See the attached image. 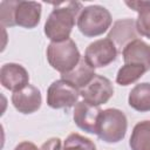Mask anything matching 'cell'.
<instances>
[{"label": "cell", "instance_id": "7", "mask_svg": "<svg viewBox=\"0 0 150 150\" xmlns=\"http://www.w3.org/2000/svg\"><path fill=\"white\" fill-rule=\"evenodd\" d=\"M80 95L83 101L100 107L107 103L114 95V87L109 79L102 75H95L94 79L82 89H80Z\"/></svg>", "mask_w": 150, "mask_h": 150}, {"label": "cell", "instance_id": "18", "mask_svg": "<svg viewBox=\"0 0 150 150\" xmlns=\"http://www.w3.org/2000/svg\"><path fill=\"white\" fill-rule=\"evenodd\" d=\"M148 70L145 67L141 64H135V63H124L116 75V82L120 86H129L134 82H136L138 79L143 76L144 73Z\"/></svg>", "mask_w": 150, "mask_h": 150}, {"label": "cell", "instance_id": "20", "mask_svg": "<svg viewBox=\"0 0 150 150\" xmlns=\"http://www.w3.org/2000/svg\"><path fill=\"white\" fill-rule=\"evenodd\" d=\"M18 1L15 0H4L0 2V21L2 27L16 26L14 21V11Z\"/></svg>", "mask_w": 150, "mask_h": 150}, {"label": "cell", "instance_id": "21", "mask_svg": "<svg viewBox=\"0 0 150 150\" xmlns=\"http://www.w3.org/2000/svg\"><path fill=\"white\" fill-rule=\"evenodd\" d=\"M40 150H62L61 139L59 137H52L41 145Z\"/></svg>", "mask_w": 150, "mask_h": 150}, {"label": "cell", "instance_id": "5", "mask_svg": "<svg viewBox=\"0 0 150 150\" xmlns=\"http://www.w3.org/2000/svg\"><path fill=\"white\" fill-rule=\"evenodd\" d=\"M80 89L61 79L54 81L47 89V104L53 109L70 108L77 103Z\"/></svg>", "mask_w": 150, "mask_h": 150}, {"label": "cell", "instance_id": "9", "mask_svg": "<svg viewBox=\"0 0 150 150\" xmlns=\"http://www.w3.org/2000/svg\"><path fill=\"white\" fill-rule=\"evenodd\" d=\"M0 82L4 88L15 93L29 84V74L19 63H5L0 69Z\"/></svg>", "mask_w": 150, "mask_h": 150}, {"label": "cell", "instance_id": "22", "mask_svg": "<svg viewBox=\"0 0 150 150\" xmlns=\"http://www.w3.org/2000/svg\"><path fill=\"white\" fill-rule=\"evenodd\" d=\"M14 150H40V149H38V146L34 143L28 142V141H23V142L19 143Z\"/></svg>", "mask_w": 150, "mask_h": 150}, {"label": "cell", "instance_id": "16", "mask_svg": "<svg viewBox=\"0 0 150 150\" xmlns=\"http://www.w3.org/2000/svg\"><path fill=\"white\" fill-rule=\"evenodd\" d=\"M125 5L138 13L136 20L138 34L150 39V1H125Z\"/></svg>", "mask_w": 150, "mask_h": 150}, {"label": "cell", "instance_id": "17", "mask_svg": "<svg viewBox=\"0 0 150 150\" xmlns=\"http://www.w3.org/2000/svg\"><path fill=\"white\" fill-rule=\"evenodd\" d=\"M129 145L131 150H150V121L138 122L134 127Z\"/></svg>", "mask_w": 150, "mask_h": 150}, {"label": "cell", "instance_id": "19", "mask_svg": "<svg viewBox=\"0 0 150 150\" xmlns=\"http://www.w3.org/2000/svg\"><path fill=\"white\" fill-rule=\"evenodd\" d=\"M63 150H96V146L91 139L73 132L64 139Z\"/></svg>", "mask_w": 150, "mask_h": 150}, {"label": "cell", "instance_id": "14", "mask_svg": "<svg viewBox=\"0 0 150 150\" xmlns=\"http://www.w3.org/2000/svg\"><path fill=\"white\" fill-rule=\"evenodd\" d=\"M95 75H96L95 68L91 67L87 62L84 56H82L80 62L77 63V66L73 70H70L66 74H61V79L70 82L71 84H74L79 89H82L94 79Z\"/></svg>", "mask_w": 150, "mask_h": 150}, {"label": "cell", "instance_id": "13", "mask_svg": "<svg viewBox=\"0 0 150 150\" xmlns=\"http://www.w3.org/2000/svg\"><path fill=\"white\" fill-rule=\"evenodd\" d=\"M122 56L124 63L141 64L146 70H150V46L141 39L128 43L122 50Z\"/></svg>", "mask_w": 150, "mask_h": 150}, {"label": "cell", "instance_id": "11", "mask_svg": "<svg viewBox=\"0 0 150 150\" xmlns=\"http://www.w3.org/2000/svg\"><path fill=\"white\" fill-rule=\"evenodd\" d=\"M12 103L19 112L33 114L38 111L41 107V103H42L41 93L35 86L28 84L21 90L13 93Z\"/></svg>", "mask_w": 150, "mask_h": 150}, {"label": "cell", "instance_id": "2", "mask_svg": "<svg viewBox=\"0 0 150 150\" xmlns=\"http://www.w3.org/2000/svg\"><path fill=\"white\" fill-rule=\"evenodd\" d=\"M127 129L128 120L122 110L109 108L101 111L96 132L100 139L107 143H118L125 137Z\"/></svg>", "mask_w": 150, "mask_h": 150}, {"label": "cell", "instance_id": "6", "mask_svg": "<svg viewBox=\"0 0 150 150\" xmlns=\"http://www.w3.org/2000/svg\"><path fill=\"white\" fill-rule=\"evenodd\" d=\"M118 50L114 42L105 38L100 39L91 42L84 52V59L87 62L94 68H102L111 62H114L117 57Z\"/></svg>", "mask_w": 150, "mask_h": 150}, {"label": "cell", "instance_id": "12", "mask_svg": "<svg viewBox=\"0 0 150 150\" xmlns=\"http://www.w3.org/2000/svg\"><path fill=\"white\" fill-rule=\"evenodd\" d=\"M41 18V4L35 1H18L14 11L15 25L23 28H34Z\"/></svg>", "mask_w": 150, "mask_h": 150}, {"label": "cell", "instance_id": "15", "mask_svg": "<svg viewBox=\"0 0 150 150\" xmlns=\"http://www.w3.org/2000/svg\"><path fill=\"white\" fill-rule=\"evenodd\" d=\"M128 103L136 111H150V83L143 82L136 84L129 93Z\"/></svg>", "mask_w": 150, "mask_h": 150}, {"label": "cell", "instance_id": "3", "mask_svg": "<svg viewBox=\"0 0 150 150\" xmlns=\"http://www.w3.org/2000/svg\"><path fill=\"white\" fill-rule=\"evenodd\" d=\"M81 57L76 43L71 39L61 42H50L47 47L48 63L61 74L73 70L80 62Z\"/></svg>", "mask_w": 150, "mask_h": 150}, {"label": "cell", "instance_id": "10", "mask_svg": "<svg viewBox=\"0 0 150 150\" xmlns=\"http://www.w3.org/2000/svg\"><path fill=\"white\" fill-rule=\"evenodd\" d=\"M101 109L97 105H93L86 101L77 102L74 108L73 118L75 124L89 134L97 132V123L101 114Z\"/></svg>", "mask_w": 150, "mask_h": 150}, {"label": "cell", "instance_id": "1", "mask_svg": "<svg viewBox=\"0 0 150 150\" xmlns=\"http://www.w3.org/2000/svg\"><path fill=\"white\" fill-rule=\"evenodd\" d=\"M83 6L77 1L56 4L45 23V34L52 42H61L70 39L71 29L77 22Z\"/></svg>", "mask_w": 150, "mask_h": 150}, {"label": "cell", "instance_id": "8", "mask_svg": "<svg viewBox=\"0 0 150 150\" xmlns=\"http://www.w3.org/2000/svg\"><path fill=\"white\" fill-rule=\"evenodd\" d=\"M139 36L141 35L138 34L136 28V21L134 19L127 18L115 21L107 38L114 42L117 50L122 52L128 43L139 39Z\"/></svg>", "mask_w": 150, "mask_h": 150}, {"label": "cell", "instance_id": "4", "mask_svg": "<svg viewBox=\"0 0 150 150\" xmlns=\"http://www.w3.org/2000/svg\"><path fill=\"white\" fill-rule=\"evenodd\" d=\"M112 22L110 12L100 5H90L82 9L77 19L79 30L87 38L102 35Z\"/></svg>", "mask_w": 150, "mask_h": 150}]
</instances>
